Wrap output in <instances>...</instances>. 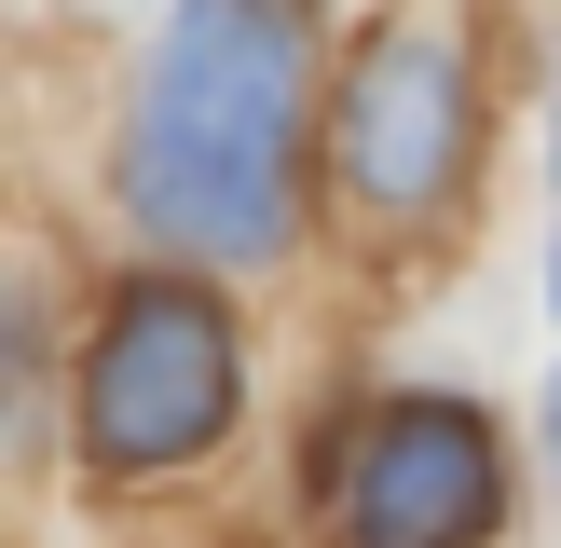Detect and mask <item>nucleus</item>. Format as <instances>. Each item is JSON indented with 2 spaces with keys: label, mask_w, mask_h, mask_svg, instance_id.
I'll use <instances>...</instances> for the list:
<instances>
[{
  "label": "nucleus",
  "mask_w": 561,
  "mask_h": 548,
  "mask_svg": "<svg viewBox=\"0 0 561 548\" xmlns=\"http://www.w3.org/2000/svg\"><path fill=\"white\" fill-rule=\"evenodd\" d=\"M124 192L164 247L274 261L301 219V27L274 0H179L151 96L124 137Z\"/></svg>",
  "instance_id": "obj_1"
},
{
  "label": "nucleus",
  "mask_w": 561,
  "mask_h": 548,
  "mask_svg": "<svg viewBox=\"0 0 561 548\" xmlns=\"http://www.w3.org/2000/svg\"><path fill=\"white\" fill-rule=\"evenodd\" d=\"M219 425H233V316L179 274L124 288L82 356V453L151 480V466H192Z\"/></svg>",
  "instance_id": "obj_2"
},
{
  "label": "nucleus",
  "mask_w": 561,
  "mask_h": 548,
  "mask_svg": "<svg viewBox=\"0 0 561 548\" xmlns=\"http://www.w3.org/2000/svg\"><path fill=\"white\" fill-rule=\"evenodd\" d=\"M493 521H507V453L466 398H398L356 425L343 548H480Z\"/></svg>",
  "instance_id": "obj_3"
},
{
  "label": "nucleus",
  "mask_w": 561,
  "mask_h": 548,
  "mask_svg": "<svg viewBox=\"0 0 561 548\" xmlns=\"http://www.w3.org/2000/svg\"><path fill=\"white\" fill-rule=\"evenodd\" d=\"M466 137H480V96H466V55L438 27H383L343 69V179L370 192L383 219H425L466 192Z\"/></svg>",
  "instance_id": "obj_4"
},
{
  "label": "nucleus",
  "mask_w": 561,
  "mask_h": 548,
  "mask_svg": "<svg viewBox=\"0 0 561 548\" xmlns=\"http://www.w3.org/2000/svg\"><path fill=\"white\" fill-rule=\"evenodd\" d=\"M548 288H561V247H548Z\"/></svg>",
  "instance_id": "obj_5"
},
{
  "label": "nucleus",
  "mask_w": 561,
  "mask_h": 548,
  "mask_svg": "<svg viewBox=\"0 0 561 548\" xmlns=\"http://www.w3.org/2000/svg\"><path fill=\"white\" fill-rule=\"evenodd\" d=\"M548 438H561V398H548Z\"/></svg>",
  "instance_id": "obj_6"
}]
</instances>
